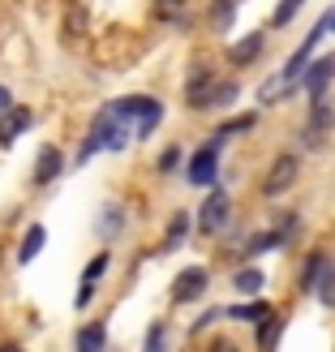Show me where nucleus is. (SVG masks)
Instances as JSON below:
<instances>
[{"mask_svg": "<svg viewBox=\"0 0 335 352\" xmlns=\"http://www.w3.org/2000/svg\"><path fill=\"white\" fill-rule=\"evenodd\" d=\"M160 344H164V327H151V331H147V348L155 352V348H160Z\"/></svg>", "mask_w": 335, "mask_h": 352, "instance_id": "obj_29", "label": "nucleus"}, {"mask_svg": "<svg viewBox=\"0 0 335 352\" xmlns=\"http://www.w3.org/2000/svg\"><path fill=\"white\" fill-rule=\"evenodd\" d=\"M30 120H34V112H30V108H17V103H9V108L0 112V151H9L17 138L30 129Z\"/></svg>", "mask_w": 335, "mask_h": 352, "instance_id": "obj_3", "label": "nucleus"}, {"mask_svg": "<svg viewBox=\"0 0 335 352\" xmlns=\"http://www.w3.org/2000/svg\"><path fill=\"white\" fill-rule=\"evenodd\" d=\"M292 78H284V74H271L267 82H262L258 86V103H262V108H271V103H279V99H288L292 95Z\"/></svg>", "mask_w": 335, "mask_h": 352, "instance_id": "obj_9", "label": "nucleus"}, {"mask_svg": "<svg viewBox=\"0 0 335 352\" xmlns=\"http://www.w3.org/2000/svg\"><path fill=\"white\" fill-rule=\"evenodd\" d=\"M262 43H267V39H262V30L245 34L241 43H233V47H228V60H233V65H250V60L258 56V52H262Z\"/></svg>", "mask_w": 335, "mask_h": 352, "instance_id": "obj_11", "label": "nucleus"}, {"mask_svg": "<svg viewBox=\"0 0 335 352\" xmlns=\"http://www.w3.org/2000/svg\"><path fill=\"white\" fill-rule=\"evenodd\" d=\"M279 245H284V228H279V232H262V236H254L250 245H245V254H267V250H279Z\"/></svg>", "mask_w": 335, "mask_h": 352, "instance_id": "obj_16", "label": "nucleus"}, {"mask_svg": "<svg viewBox=\"0 0 335 352\" xmlns=\"http://www.w3.org/2000/svg\"><path fill=\"white\" fill-rule=\"evenodd\" d=\"M233 17H237L233 0H215V5H210V26H215V30H228V26H233Z\"/></svg>", "mask_w": 335, "mask_h": 352, "instance_id": "obj_18", "label": "nucleus"}, {"mask_svg": "<svg viewBox=\"0 0 335 352\" xmlns=\"http://www.w3.org/2000/svg\"><path fill=\"white\" fill-rule=\"evenodd\" d=\"M292 181H296V160L292 155H279L271 164V172H267V181H262V193H267V198H279Z\"/></svg>", "mask_w": 335, "mask_h": 352, "instance_id": "obj_5", "label": "nucleus"}, {"mask_svg": "<svg viewBox=\"0 0 335 352\" xmlns=\"http://www.w3.org/2000/svg\"><path fill=\"white\" fill-rule=\"evenodd\" d=\"M206 292V271L202 267H189L176 275V284H172V301L176 305H185V301H198V296Z\"/></svg>", "mask_w": 335, "mask_h": 352, "instance_id": "obj_7", "label": "nucleus"}, {"mask_svg": "<svg viewBox=\"0 0 335 352\" xmlns=\"http://www.w3.org/2000/svg\"><path fill=\"white\" fill-rule=\"evenodd\" d=\"M82 30H86V9L82 5H69V13H65V39H78Z\"/></svg>", "mask_w": 335, "mask_h": 352, "instance_id": "obj_19", "label": "nucleus"}, {"mask_svg": "<svg viewBox=\"0 0 335 352\" xmlns=\"http://www.w3.org/2000/svg\"><path fill=\"white\" fill-rule=\"evenodd\" d=\"M327 30H335V13H331V17H327Z\"/></svg>", "mask_w": 335, "mask_h": 352, "instance_id": "obj_32", "label": "nucleus"}, {"mask_svg": "<svg viewBox=\"0 0 335 352\" xmlns=\"http://www.w3.org/2000/svg\"><path fill=\"white\" fill-rule=\"evenodd\" d=\"M176 164H181V151L172 146V151H164V160H160V172H172Z\"/></svg>", "mask_w": 335, "mask_h": 352, "instance_id": "obj_28", "label": "nucleus"}, {"mask_svg": "<svg viewBox=\"0 0 335 352\" xmlns=\"http://www.w3.org/2000/svg\"><path fill=\"white\" fill-rule=\"evenodd\" d=\"M305 78H296V82H305V91L310 95H323L327 91V82L335 78V56H327V60H314L310 69H301Z\"/></svg>", "mask_w": 335, "mask_h": 352, "instance_id": "obj_8", "label": "nucleus"}, {"mask_svg": "<svg viewBox=\"0 0 335 352\" xmlns=\"http://www.w3.org/2000/svg\"><path fill=\"white\" fill-rule=\"evenodd\" d=\"M103 344H108V331H103V322L78 327V336H74V348H78V352H99Z\"/></svg>", "mask_w": 335, "mask_h": 352, "instance_id": "obj_12", "label": "nucleus"}, {"mask_svg": "<svg viewBox=\"0 0 335 352\" xmlns=\"http://www.w3.org/2000/svg\"><path fill=\"white\" fill-rule=\"evenodd\" d=\"M108 262H112V258H108V250H103V254H95V258H91V267L82 271V284H95V279H99L103 271H108Z\"/></svg>", "mask_w": 335, "mask_h": 352, "instance_id": "obj_25", "label": "nucleus"}, {"mask_svg": "<svg viewBox=\"0 0 335 352\" xmlns=\"http://www.w3.org/2000/svg\"><path fill=\"white\" fill-rule=\"evenodd\" d=\"M301 5H305V0H279V9H275V17H271V22H275V26H288Z\"/></svg>", "mask_w": 335, "mask_h": 352, "instance_id": "obj_26", "label": "nucleus"}, {"mask_svg": "<svg viewBox=\"0 0 335 352\" xmlns=\"http://www.w3.org/2000/svg\"><path fill=\"white\" fill-rule=\"evenodd\" d=\"M323 267H327V258H323V254H314V258L305 262V275H301V288H305V292H310L314 284H318V275H323Z\"/></svg>", "mask_w": 335, "mask_h": 352, "instance_id": "obj_22", "label": "nucleus"}, {"mask_svg": "<svg viewBox=\"0 0 335 352\" xmlns=\"http://www.w3.org/2000/svg\"><path fill=\"white\" fill-rule=\"evenodd\" d=\"M61 168H65V155H61V146H43L39 155H34V168H30V181L34 185H52L61 176Z\"/></svg>", "mask_w": 335, "mask_h": 352, "instance_id": "obj_4", "label": "nucleus"}, {"mask_svg": "<svg viewBox=\"0 0 335 352\" xmlns=\"http://www.w3.org/2000/svg\"><path fill=\"white\" fill-rule=\"evenodd\" d=\"M91 296H95V284H82V288H78V309L91 305Z\"/></svg>", "mask_w": 335, "mask_h": 352, "instance_id": "obj_30", "label": "nucleus"}, {"mask_svg": "<svg viewBox=\"0 0 335 352\" xmlns=\"http://www.w3.org/2000/svg\"><path fill=\"white\" fill-rule=\"evenodd\" d=\"M224 318H237V322H262V318H271V305H267V301H258V305H233V309H224Z\"/></svg>", "mask_w": 335, "mask_h": 352, "instance_id": "obj_14", "label": "nucleus"}, {"mask_svg": "<svg viewBox=\"0 0 335 352\" xmlns=\"http://www.w3.org/2000/svg\"><path fill=\"white\" fill-rule=\"evenodd\" d=\"M43 241H47L43 223H30V228H26V236H22V245H17V262H22V267H26V262H34V258L43 254Z\"/></svg>", "mask_w": 335, "mask_h": 352, "instance_id": "obj_10", "label": "nucleus"}, {"mask_svg": "<svg viewBox=\"0 0 335 352\" xmlns=\"http://www.w3.org/2000/svg\"><path fill=\"white\" fill-rule=\"evenodd\" d=\"M120 223H125V215H120V206H108V210H103V219H99V236H112Z\"/></svg>", "mask_w": 335, "mask_h": 352, "instance_id": "obj_24", "label": "nucleus"}, {"mask_svg": "<svg viewBox=\"0 0 335 352\" xmlns=\"http://www.w3.org/2000/svg\"><path fill=\"white\" fill-rule=\"evenodd\" d=\"M228 210H233V198H228L224 189H210L202 210H198V228L202 232H219V228L228 223Z\"/></svg>", "mask_w": 335, "mask_h": 352, "instance_id": "obj_2", "label": "nucleus"}, {"mask_svg": "<svg viewBox=\"0 0 335 352\" xmlns=\"http://www.w3.org/2000/svg\"><path fill=\"white\" fill-rule=\"evenodd\" d=\"M185 9V0H160V17H176Z\"/></svg>", "mask_w": 335, "mask_h": 352, "instance_id": "obj_27", "label": "nucleus"}, {"mask_svg": "<svg viewBox=\"0 0 335 352\" xmlns=\"http://www.w3.org/2000/svg\"><path fill=\"white\" fill-rule=\"evenodd\" d=\"M314 288L323 292V301H327V305H335V267H331V262L323 267V275H318V284H314Z\"/></svg>", "mask_w": 335, "mask_h": 352, "instance_id": "obj_23", "label": "nucleus"}, {"mask_svg": "<svg viewBox=\"0 0 335 352\" xmlns=\"http://www.w3.org/2000/svg\"><path fill=\"white\" fill-rule=\"evenodd\" d=\"M215 168H219V155H215V142H210V146H202V151L189 160L185 181H189V185H210V181H215Z\"/></svg>", "mask_w": 335, "mask_h": 352, "instance_id": "obj_6", "label": "nucleus"}, {"mask_svg": "<svg viewBox=\"0 0 335 352\" xmlns=\"http://www.w3.org/2000/svg\"><path fill=\"white\" fill-rule=\"evenodd\" d=\"M262 284H267V275H262L258 267H245V271H237V275H233V288H237V292H245V296L262 292Z\"/></svg>", "mask_w": 335, "mask_h": 352, "instance_id": "obj_13", "label": "nucleus"}, {"mask_svg": "<svg viewBox=\"0 0 335 352\" xmlns=\"http://www.w3.org/2000/svg\"><path fill=\"white\" fill-rule=\"evenodd\" d=\"M233 99H237V82H215V86H210V99H206V103H215V108H228Z\"/></svg>", "mask_w": 335, "mask_h": 352, "instance_id": "obj_21", "label": "nucleus"}, {"mask_svg": "<svg viewBox=\"0 0 335 352\" xmlns=\"http://www.w3.org/2000/svg\"><path fill=\"white\" fill-rule=\"evenodd\" d=\"M108 112H112L116 120H125V125H133L138 138H151L155 125L164 120V103L151 99V95H125V99L108 103Z\"/></svg>", "mask_w": 335, "mask_h": 352, "instance_id": "obj_1", "label": "nucleus"}, {"mask_svg": "<svg viewBox=\"0 0 335 352\" xmlns=\"http://www.w3.org/2000/svg\"><path fill=\"white\" fill-rule=\"evenodd\" d=\"M310 112H314V116H310V129H314V133H318V129H331L335 116H331V103H327L323 95H314V108H310Z\"/></svg>", "mask_w": 335, "mask_h": 352, "instance_id": "obj_17", "label": "nucleus"}, {"mask_svg": "<svg viewBox=\"0 0 335 352\" xmlns=\"http://www.w3.org/2000/svg\"><path fill=\"white\" fill-rule=\"evenodd\" d=\"M185 232H189V215H176V219L168 223V241H164V254H172L176 245L185 241Z\"/></svg>", "mask_w": 335, "mask_h": 352, "instance_id": "obj_20", "label": "nucleus"}, {"mask_svg": "<svg viewBox=\"0 0 335 352\" xmlns=\"http://www.w3.org/2000/svg\"><path fill=\"white\" fill-rule=\"evenodd\" d=\"M9 103H13V95H9V86H0V112H5Z\"/></svg>", "mask_w": 335, "mask_h": 352, "instance_id": "obj_31", "label": "nucleus"}, {"mask_svg": "<svg viewBox=\"0 0 335 352\" xmlns=\"http://www.w3.org/2000/svg\"><path fill=\"white\" fill-rule=\"evenodd\" d=\"M210 78H193L189 86H185V103H193V108H206V99H210Z\"/></svg>", "mask_w": 335, "mask_h": 352, "instance_id": "obj_15", "label": "nucleus"}]
</instances>
